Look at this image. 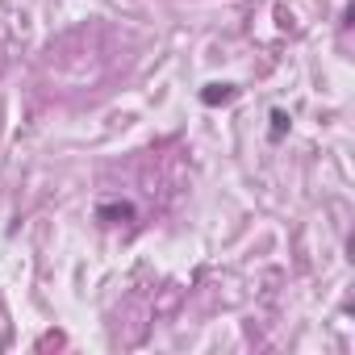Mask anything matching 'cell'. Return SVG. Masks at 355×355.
Here are the masks:
<instances>
[{"label": "cell", "instance_id": "1", "mask_svg": "<svg viewBox=\"0 0 355 355\" xmlns=\"http://www.w3.org/2000/svg\"><path fill=\"white\" fill-rule=\"evenodd\" d=\"M234 96H239V88H234V84H209V88L201 92V105L218 109V105H230Z\"/></svg>", "mask_w": 355, "mask_h": 355}, {"label": "cell", "instance_id": "2", "mask_svg": "<svg viewBox=\"0 0 355 355\" xmlns=\"http://www.w3.org/2000/svg\"><path fill=\"white\" fill-rule=\"evenodd\" d=\"M96 218H101V222H113V218L130 222V218H134V205H101V209H96Z\"/></svg>", "mask_w": 355, "mask_h": 355}, {"label": "cell", "instance_id": "3", "mask_svg": "<svg viewBox=\"0 0 355 355\" xmlns=\"http://www.w3.org/2000/svg\"><path fill=\"white\" fill-rule=\"evenodd\" d=\"M288 125H293V117H288L284 109H272V142H280V138L288 134Z\"/></svg>", "mask_w": 355, "mask_h": 355}]
</instances>
